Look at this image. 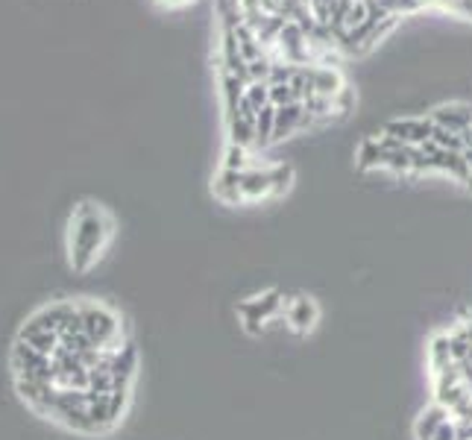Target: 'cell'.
<instances>
[{
    "instance_id": "cell-3",
    "label": "cell",
    "mask_w": 472,
    "mask_h": 440,
    "mask_svg": "<svg viewBox=\"0 0 472 440\" xmlns=\"http://www.w3.org/2000/svg\"><path fill=\"white\" fill-rule=\"evenodd\" d=\"M285 302H287V294H282L279 288H264L253 296H247V300H240L238 305L240 329L258 338V334H267L270 329L285 326V320H282Z\"/></svg>"
},
{
    "instance_id": "cell-2",
    "label": "cell",
    "mask_w": 472,
    "mask_h": 440,
    "mask_svg": "<svg viewBox=\"0 0 472 440\" xmlns=\"http://www.w3.org/2000/svg\"><path fill=\"white\" fill-rule=\"evenodd\" d=\"M80 305V329L94 347L100 350H118L121 343H127V329H123V318L112 305L98 302V300H76Z\"/></svg>"
},
{
    "instance_id": "cell-7",
    "label": "cell",
    "mask_w": 472,
    "mask_h": 440,
    "mask_svg": "<svg viewBox=\"0 0 472 440\" xmlns=\"http://www.w3.org/2000/svg\"><path fill=\"white\" fill-rule=\"evenodd\" d=\"M156 4L168 6V9H179V6H188V4H194V0H156Z\"/></svg>"
},
{
    "instance_id": "cell-5",
    "label": "cell",
    "mask_w": 472,
    "mask_h": 440,
    "mask_svg": "<svg viewBox=\"0 0 472 440\" xmlns=\"http://www.w3.org/2000/svg\"><path fill=\"white\" fill-rule=\"evenodd\" d=\"M320 318H323V309L314 296H308V294L287 296L282 320H285V329L296 334V338H308V334L320 326Z\"/></svg>"
},
{
    "instance_id": "cell-6",
    "label": "cell",
    "mask_w": 472,
    "mask_h": 440,
    "mask_svg": "<svg viewBox=\"0 0 472 440\" xmlns=\"http://www.w3.org/2000/svg\"><path fill=\"white\" fill-rule=\"evenodd\" d=\"M449 329L455 332L458 338L467 343V347H472V314H469V318H460V320H455Z\"/></svg>"
},
{
    "instance_id": "cell-4",
    "label": "cell",
    "mask_w": 472,
    "mask_h": 440,
    "mask_svg": "<svg viewBox=\"0 0 472 440\" xmlns=\"http://www.w3.org/2000/svg\"><path fill=\"white\" fill-rule=\"evenodd\" d=\"M413 437L417 440H464L460 423L437 403H429L413 420Z\"/></svg>"
},
{
    "instance_id": "cell-1",
    "label": "cell",
    "mask_w": 472,
    "mask_h": 440,
    "mask_svg": "<svg viewBox=\"0 0 472 440\" xmlns=\"http://www.w3.org/2000/svg\"><path fill=\"white\" fill-rule=\"evenodd\" d=\"M114 238V217L94 200H83L67 217V262L74 273H89Z\"/></svg>"
}]
</instances>
